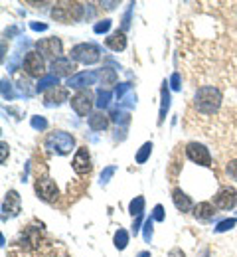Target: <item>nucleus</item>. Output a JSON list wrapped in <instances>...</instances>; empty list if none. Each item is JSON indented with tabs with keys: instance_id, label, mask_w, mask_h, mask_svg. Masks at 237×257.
<instances>
[{
	"instance_id": "nucleus-1",
	"label": "nucleus",
	"mask_w": 237,
	"mask_h": 257,
	"mask_svg": "<svg viewBox=\"0 0 237 257\" xmlns=\"http://www.w3.org/2000/svg\"><path fill=\"white\" fill-rule=\"evenodd\" d=\"M221 105V91L213 85H205V87H200L194 95V107L203 113V115H211L219 109Z\"/></svg>"
},
{
	"instance_id": "nucleus-2",
	"label": "nucleus",
	"mask_w": 237,
	"mask_h": 257,
	"mask_svg": "<svg viewBox=\"0 0 237 257\" xmlns=\"http://www.w3.org/2000/svg\"><path fill=\"white\" fill-rule=\"evenodd\" d=\"M83 4L79 2H58L52 8V18L62 24H73L83 18Z\"/></svg>"
},
{
	"instance_id": "nucleus-3",
	"label": "nucleus",
	"mask_w": 237,
	"mask_h": 257,
	"mask_svg": "<svg viewBox=\"0 0 237 257\" xmlns=\"http://www.w3.org/2000/svg\"><path fill=\"white\" fill-rule=\"evenodd\" d=\"M44 145H46L48 151H52V153L64 157V155H69V153L73 151L75 139H73V135H69L66 131H54V133H50V135L46 137V143H44Z\"/></svg>"
},
{
	"instance_id": "nucleus-4",
	"label": "nucleus",
	"mask_w": 237,
	"mask_h": 257,
	"mask_svg": "<svg viewBox=\"0 0 237 257\" xmlns=\"http://www.w3.org/2000/svg\"><path fill=\"white\" fill-rule=\"evenodd\" d=\"M71 60L85 65L97 64L101 60V48L97 44H93V42L77 44V46L71 48Z\"/></svg>"
},
{
	"instance_id": "nucleus-5",
	"label": "nucleus",
	"mask_w": 237,
	"mask_h": 257,
	"mask_svg": "<svg viewBox=\"0 0 237 257\" xmlns=\"http://www.w3.org/2000/svg\"><path fill=\"white\" fill-rule=\"evenodd\" d=\"M71 109L79 115V117H87V115H91V109H93V95H91V91L89 89H83V91H77L75 95L71 97Z\"/></svg>"
},
{
	"instance_id": "nucleus-6",
	"label": "nucleus",
	"mask_w": 237,
	"mask_h": 257,
	"mask_svg": "<svg viewBox=\"0 0 237 257\" xmlns=\"http://www.w3.org/2000/svg\"><path fill=\"white\" fill-rule=\"evenodd\" d=\"M36 194L38 198H42L44 202H56L58 196H60V190H58V184L48 178V176H42L36 180Z\"/></svg>"
},
{
	"instance_id": "nucleus-7",
	"label": "nucleus",
	"mask_w": 237,
	"mask_h": 257,
	"mask_svg": "<svg viewBox=\"0 0 237 257\" xmlns=\"http://www.w3.org/2000/svg\"><path fill=\"white\" fill-rule=\"evenodd\" d=\"M186 157L192 162L200 164V166H205V168L211 166V155H209V151L203 145H200V143H188L186 145Z\"/></svg>"
},
{
	"instance_id": "nucleus-8",
	"label": "nucleus",
	"mask_w": 237,
	"mask_h": 257,
	"mask_svg": "<svg viewBox=\"0 0 237 257\" xmlns=\"http://www.w3.org/2000/svg\"><path fill=\"white\" fill-rule=\"evenodd\" d=\"M36 48L42 52V56L46 58H52L54 62L62 58V52H64V46H62V40L60 38H46V40H40L36 44Z\"/></svg>"
},
{
	"instance_id": "nucleus-9",
	"label": "nucleus",
	"mask_w": 237,
	"mask_h": 257,
	"mask_svg": "<svg viewBox=\"0 0 237 257\" xmlns=\"http://www.w3.org/2000/svg\"><path fill=\"white\" fill-rule=\"evenodd\" d=\"M71 166H73L75 174H79V176H85V174H89V172H91V168H93V166H91V155H89V149H87V147L77 149V153H75V157H73Z\"/></svg>"
},
{
	"instance_id": "nucleus-10",
	"label": "nucleus",
	"mask_w": 237,
	"mask_h": 257,
	"mask_svg": "<svg viewBox=\"0 0 237 257\" xmlns=\"http://www.w3.org/2000/svg\"><path fill=\"white\" fill-rule=\"evenodd\" d=\"M213 204L219 208V210H231L237 206V190L235 188H219L217 194L213 196Z\"/></svg>"
},
{
	"instance_id": "nucleus-11",
	"label": "nucleus",
	"mask_w": 237,
	"mask_h": 257,
	"mask_svg": "<svg viewBox=\"0 0 237 257\" xmlns=\"http://www.w3.org/2000/svg\"><path fill=\"white\" fill-rule=\"evenodd\" d=\"M42 229L40 227H36V225H30V227H26L24 231H22V235H20V239H18V243L24 247V249H38L42 243Z\"/></svg>"
},
{
	"instance_id": "nucleus-12",
	"label": "nucleus",
	"mask_w": 237,
	"mask_h": 257,
	"mask_svg": "<svg viewBox=\"0 0 237 257\" xmlns=\"http://www.w3.org/2000/svg\"><path fill=\"white\" fill-rule=\"evenodd\" d=\"M22 67L26 69V73L28 75H32V77H40L42 73H44V58L38 54V52H28L26 54V58H24V62H22ZM44 77V75H42Z\"/></svg>"
},
{
	"instance_id": "nucleus-13",
	"label": "nucleus",
	"mask_w": 237,
	"mask_h": 257,
	"mask_svg": "<svg viewBox=\"0 0 237 257\" xmlns=\"http://www.w3.org/2000/svg\"><path fill=\"white\" fill-rule=\"evenodd\" d=\"M97 77H99V73H95V71H81V73H75L73 77H69L66 85L69 89H81L83 91L85 87L93 85L97 81Z\"/></svg>"
},
{
	"instance_id": "nucleus-14",
	"label": "nucleus",
	"mask_w": 237,
	"mask_h": 257,
	"mask_svg": "<svg viewBox=\"0 0 237 257\" xmlns=\"http://www.w3.org/2000/svg\"><path fill=\"white\" fill-rule=\"evenodd\" d=\"M50 69H52V75H56V77H68L69 79V77H73L75 62L69 60V58H60V60L52 62Z\"/></svg>"
},
{
	"instance_id": "nucleus-15",
	"label": "nucleus",
	"mask_w": 237,
	"mask_h": 257,
	"mask_svg": "<svg viewBox=\"0 0 237 257\" xmlns=\"http://www.w3.org/2000/svg\"><path fill=\"white\" fill-rule=\"evenodd\" d=\"M2 212H4V218L6 216H18L20 214V196L16 190H8L4 196V202H2Z\"/></svg>"
},
{
	"instance_id": "nucleus-16",
	"label": "nucleus",
	"mask_w": 237,
	"mask_h": 257,
	"mask_svg": "<svg viewBox=\"0 0 237 257\" xmlns=\"http://www.w3.org/2000/svg\"><path fill=\"white\" fill-rule=\"evenodd\" d=\"M105 44L113 52H123L127 48V34L123 30H115L113 34H109V38H105Z\"/></svg>"
},
{
	"instance_id": "nucleus-17",
	"label": "nucleus",
	"mask_w": 237,
	"mask_h": 257,
	"mask_svg": "<svg viewBox=\"0 0 237 257\" xmlns=\"http://www.w3.org/2000/svg\"><path fill=\"white\" fill-rule=\"evenodd\" d=\"M172 202H174V206H176L180 212H190V210L194 208L190 196L184 192L182 188H174V190H172Z\"/></svg>"
},
{
	"instance_id": "nucleus-18",
	"label": "nucleus",
	"mask_w": 237,
	"mask_h": 257,
	"mask_svg": "<svg viewBox=\"0 0 237 257\" xmlns=\"http://www.w3.org/2000/svg\"><path fill=\"white\" fill-rule=\"evenodd\" d=\"M64 101H68V89L66 87H54L50 91H46V97H44V103L48 107L52 105H62Z\"/></svg>"
},
{
	"instance_id": "nucleus-19",
	"label": "nucleus",
	"mask_w": 237,
	"mask_h": 257,
	"mask_svg": "<svg viewBox=\"0 0 237 257\" xmlns=\"http://www.w3.org/2000/svg\"><path fill=\"white\" fill-rule=\"evenodd\" d=\"M168 109H170V89H168V83L162 81V87H160V113H158V125L164 123Z\"/></svg>"
},
{
	"instance_id": "nucleus-20",
	"label": "nucleus",
	"mask_w": 237,
	"mask_h": 257,
	"mask_svg": "<svg viewBox=\"0 0 237 257\" xmlns=\"http://www.w3.org/2000/svg\"><path fill=\"white\" fill-rule=\"evenodd\" d=\"M213 214H215V210H213V206H211L209 202H200V204L194 206V216H196V220H200V222L211 220Z\"/></svg>"
},
{
	"instance_id": "nucleus-21",
	"label": "nucleus",
	"mask_w": 237,
	"mask_h": 257,
	"mask_svg": "<svg viewBox=\"0 0 237 257\" xmlns=\"http://www.w3.org/2000/svg\"><path fill=\"white\" fill-rule=\"evenodd\" d=\"M87 123H89V128H91V131H105V128L109 127V117H107L103 111H95V113L89 115Z\"/></svg>"
},
{
	"instance_id": "nucleus-22",
	"label": "nucleus",
	"mask_w": 237,
	"mask_h": 257,
	"mask_svg": "<svg viewBox=\"0 0 237 257\" xmlns=\"http://www.w3.org/2000/svg\"><path fill=\"white\" fill-rule=\"evenodd\" d=\"M54 87H58V77L52 75V73H48V75L40 77V81H38V85H36V91H50V89H54Z\"/></svg>"
},
{
	"instance_id": "nucleus-23",
	"label": "nucleus",
	"mask_w": 237,
	"mask_h": 257,
	"mask_svg": "<svg viewBox=\"0 0 237 257\" xmlns=\"http://www.w3.org/2000/svg\"><path fill=\"white\" fill-rule=\"evenodd\" d=\"M97 73H99V79H101L103 85H115V83H117V71H115V69L103 67Z\"/></svg>"
},
{
	"instance_id": "nucleus-24",
	"label": "nucleus",
	"mask_w": 237,
	"mask_h": 257,
	"mask_svg": "<svg viewBox=\"0 0 237 257\" xmlns=\"http://www.w3.org/2000/svg\"><path fill=\"white\" fill-rule=\"evenodd\" d=\"M113 241H115V247L119 249V251H123L127 245H129V233L125 231V229H117V233H115V237H113Z\"/></svg>"
},
{
	"instance_id": "nucleus-25",
	"label": "nucleus",
	"mask_w": 237,
	"mask_h": 257,
	"mask_svg": "<svg viewBox=\"0 0 237 257\" xmlns=\"http://www.w3.org/2000/svg\"><path fill=\"white\" fill-rule=\"evenodd\" d=\"M142 210H144V198L142 196H136L135 200H131V204H129V214L133 216V218H138V216H142Z\"/></svg>"
},
{
	"instance_id": "nucleus-26",
	"label": "nucleus",
	"mask_w": 237,
	"mask_h": 257,
	"mask_svg": "<svg viewBox=\"0 0 237 257\" xmlns=\"http://www.w3.org/2000/svg\"><path fill=\"white\" fill-rule=\"evenodd\" d=\"M150 153H152V143L148 141V143H144V145L138 149V153H136V162H138V164H144V162L148 161Z\"/></svg>"
},
{
	"instance_id": "nucleus-27",
	"label": "nucleus",
	"mask_w": 237,
	"mask_h": 257,
	"mask_svg": "<svg viewBox=\"0 0 237 257\" xmlns=\"http://www.w3.org/2000/svg\"><path fill=\"white\" fill-rule=\"evenodd\" d=\"M109 103H111V91H107V89H97V101H95V105L103 111L105 107H109Z\"/></svg>"
},
{
	"instance_id": "nucleus-28",
	"label": "nucleus",
	"mask_w": 237,
	"mask_h": 257,
	"mask_svg": "<svg viewBox=\"0 0 237 257\" xmlns=\"http://www.w3.org/2000/svg\"><path fill=\"white\" fill-rule=\"evenodd\" d=\"M233 225H237V218H229V220H221L219 224L213 227V231L215 233H223V231H227V229H231Z\"/></svg>"
},
{
	"instance_id": "nucleus-29",
	"label": "nucleus",
	"mask_w": 237,
	"mask_h": 257,
	"mask_svg": "<svg viewBox=\"0 0 237 257\" xmlns=\"http://www.w3.org/2000/svg\"><path fill=\"white\" fill-rule=\"evenodd\" d=\"M111 26H113V22L109 20V18H105V20H101V22H97L95 26H93V32L95 34H105L111 30Z\"/></svg>"
},
{
	"instance_id": "nucleus-30",
	"label": "nucleus",
	"mask_w": 237,
	"mask_h": 257,
	"mask_svg": "<svg viewBox=\"0 0 237 257\" xmlns=\"http://www.w3.org/2000/svg\"><path fill=\"white\" fill-rule=\"evenodd\" d=\"M32 128H36V131H46L48 128V121L44 119V117H40V115H36V117H32Z\"/></svg>"
},
{
	"instance_id": "nucleus-31",
	"label": "nucleus",
	"mask_w": 237,
	"mask_h": 257,
	"mask_svg": "<svg viewBox=\"0 0 237 257\" xmlns=\"http://www.w3.org/2000/svg\"><path fill=\"white\" fill-rule=\"evenodd\" d=\"M115 172H117V166H107V168L103 170V172H101V178H99L103 186H105V184H107V182H109V180L113 178V174H115Z\"/></svg>"
},
{
	"instance_id": "nucleus-32",
	"label": "nucleus",
	"mask_w": 237,
	"mask_h": 257,
	"mask_svg": "<svg viewBox=\"0 0 237 257\" xmlns=\"http://www.w3.org/2000/svg\"><path fill=\"white\" fill-rule=\"evenodd\" d=\"M152 218H148V220H144V227H142V231H144V241L146 243H150V239H152Z\"/></svg>"
},
{
	"instance_id": "nucleus-33",
	"label": "nucleus",
	"mask_w": 237,
	"mask_h": 257,
	"mask_svg": "<svg viewBox=\"0 0 237 257\" xmlns=\"http://www.w3.org/2000/svg\"><path fill=\"white\" fill-rule=\"evenodd\" d=\"M154 222H162L164 220V208L160 206V204H156L154 206V210H152V216H150Z\"/></svg>"
},
{
	"instance_id": "nucleus-34",
	"label": "nucleus",
	"mask_w": 237,
	"mask_h": 257,
	"mask_svg": "<svg viewBox=\"0 0 237 257\" xmlns=\"http://www.w3.org/2000/svg\"><path fill=\"white\" fill-rule=\"evenodd\" d=\"M2 97H4V99H12V97H14L12 83H8L6 79H2Z\"/></svg>"
},
{
	"instance_id": "nucleus-35",
	"label": "nucleus",
	"mask_w": 237,
	"mask_h": 257,
	"mask_svg": "<svg viewBox=\"0 0 237 257\" xmlns=\"http://www.w3.org/2000/svg\"><path fill=\"white\" fill-rule=\"evenodd\" d=\"M225 172L229 174V178H231V180H235V182H237V159H235V161H231V162H227Z\"/></svg>"
},
{
	"instance_id": "nucleus-36",
	"label": "nucleus",
	"mask_w": 237,
	"mask_h": 257,
	"mask_svg": "<svg viewBox=\"0 0 237 257\" xmlns=\"http://www.w3.org/2000/svg\"><path fill=\"white\" fill-rule=\"evenodd\" d=\"M131 87H133L131 83H119V85H117V89H115V95H117V99H123V97H125V93H127Z\"/></svg>"
},
{
	"instance_id": "nucleus-37",
	"label": "nucleus",
	"mask_w": 237,
	"mask_h": 257,
	"mask_svg": "<svg viewBox=\"0 0 237 257\" xmlns=\"http://www.w3.org/2000/svg\"><path fill=\"white\" fill-rule=\"evenodd\" d=\"M170 87L174 89V91H180V73L176 71V73H172V77H170Z\"/></svg>"
},
{
	"instance_id": "nucleus-38",
	"label": "nucleus",
	"mask_w": 237,
	"mask_h": 257,
	"mask_svg": "<svg viewBox=\"0 0 237 257\" xmlns=\"http://www.w3.org/2000/svg\"><path fill=\"white\" fill-rule=\"evenodd\" d=\"M136 105V95H127L125 97V103H123V107H135Z\"/></svg>"
},
{
	"instance_id": "nucleus-39",
	"label": "nucleus",
	"mask_w": 237,
	"mask_h": 257,
	"mask_svg": "<svg viewBox=\"0 0 237 257\" xmlns=\"http://www.w3.org/2000/svg\"><path fill=\"white\" fill-rule=\"evenodd\" d=\"M30 28L36 30V32H44V30H48V24H40V22H32L30 24Z\"/></svg>"
},
{
	"instance_id": "nucleus-40",
	"label": "nucleus",
	"mask_w": 237,
	"mask_h": 257,
	"mask_svg": "<svg viewBox=\"0 0 237 257\" xmlns=\"http://www.w3.org/2000/svg\"><path fill=\"white\" fill-rule=\"evenodd\" d=\"M0 149H2V155H0V162L4 164V162H6V157H8V145H6V143H2V145H0Z\"/></svg>"
},
{
	"instance_id": "nucleus-41",
	"label": "nucleus",
	"mask_w": 237,
	"mask_h": 257,
	"mask_svg": "<svg viewBox=\"0 0 237 257\" xmlns=\"http://www.w3.org/2000/svg\"><path fill=\"white\" fill-rule=\"evenodd\" d=\"M140 224H142V216H138L135 220V224H133V233H135V235L140 231Z\"/></svg>"
},
{
	"instance_id": "nucleus-42",
	"label": "nucleus",
	"mask_w": 237,
	"mask_h": 257,
	"mask_svg": "<svg viewBox=\"0 0 237 257\" xmlns=\"http://www.w3.org/2000/svg\"><path fill=\"white\" fill-rule=\"evenodd\" d=\"M131 8H133V4H131ZM129 20H131V10L125 14V18H123V32L129 28Z\"/></svg>"
},
{
	"instance_id": "nucleus-43",
	"label": "nucleus",
	"mask_w": 237,
	"mask_h": 257,
	"mask_svg": "<svg viewBox=\"0 0 237 257\" xmlns=\"http://www.w3.org/2000/svg\"><path fill=\"white\" fill-rule=\"evenodd\" d=\"M168 257H186V255H184V251H182L180 247H174V249L168 253Z\"/></svg>"
},
{
	"instance_id": "nucleus-44",
	"label": "nucleus",
	"mask_w": 237,
	"mask_h": 257,
	"mask_svg": "<svg viewBox=\"0 0 237 257\" xmlns=\"http://www.w3.org/2000/svg\"><path fill=\"white\" fill-rule=\"evenodd\" d=\"M103 6H105V8H109V10H113V8H115V6H117V4H119V2H101Z\"/></svg>"
},
{
	"instance_id": "nucleus-45",
	"label": "nucleus",
	"mask_w": 237,
	"mask_h": 257,
	"mask_svg": "<svg viewBox=\"0 0 237 257\" xmlns=\"http://www.w3.org/2000/svg\"><path fill=\"white\" fill-rule=\"evenodd\" d=\"M136 257H150V251H140Z\"/></svg>"
}]
</instances>
